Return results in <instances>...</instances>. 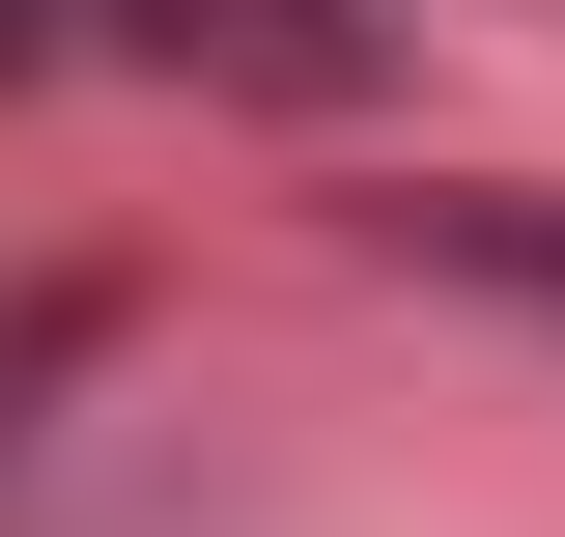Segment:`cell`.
Returning a JSON list of instances; mask_svg holds the SVG:
<instances>
[{
  "mask_svg": "<svg viewBox=\"0 0 565 537\" xmlns=\"http://www.w3.org/2000/svg\"><path fill=\"white\" fill-rule=\"evenodd\" d=\"M452 255H481V283H537V312H565V199H452Z\"/></svg>",
  "mask_w": 565,
  "mask_h": 537,
  "instance_id": "obj_2",
  "label": "cell"
},
{
  "mask_svg": "<svg viewBox=\"0 0 565 537\" xmlns=\"http://www.w3.org/2000/svg\"><path fill=\"white\" fill-rule=\"evenodd\" d=\"M141 29H170V57H226V85H340V57H367L340 0H141Z\"/></svg>",
  "mask_w": 565,
  "mask_h": 537,
  "instance_id": "obj_1",
  "label": "cell"
},
{
  "mask_svg": "<svg viewBox=\"0 0 565 537\" xmlns=\"http://www.w3.org/2000/svg\"><path fill=\"white\" fill-rule=\"evenodd\" d=\"M29 29H57V0H0V57H29Z\"/></svg>",
  "mask_w": 565,
  "mask_h": 537,
  "instance_id": "obj_3",
  "label": "cell"
}]
</instances>
